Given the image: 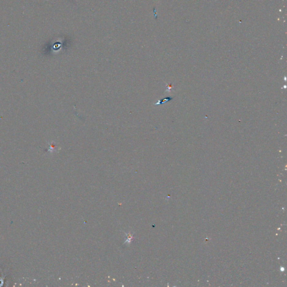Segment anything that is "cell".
Returning a JSON list of instances; mask_svg holds the SVG:
<instances>
[{
    "label": "cell",
    "instance_id": "1",
    "mask_svg": "<svg viewBox=\"0 0 287 287\" xmlns=\"http://www.w3.org/2000/svg\"><path fill=\"white\" fill-rule=\"evenodd\" d=\"M172 99H173V98H171V97H167V98H166L165 99H162V100H159L158 102L155 103V105L162 104L164 103L167 102H169V101H171Z\"/></svg>",
    "mask_w": 287,
    "mask_h": 287
}]
</instances>
